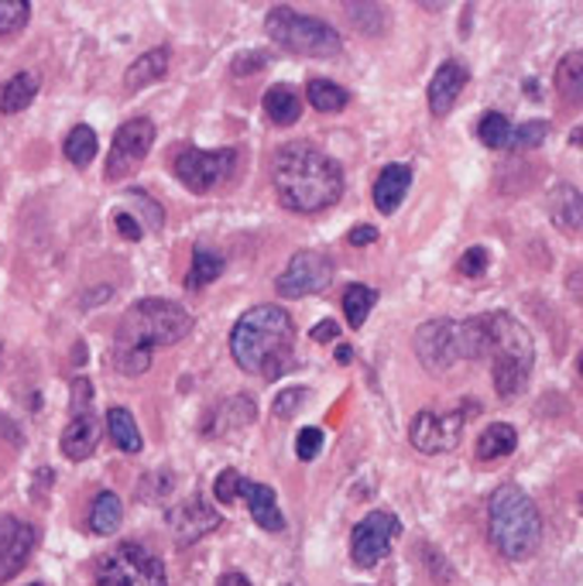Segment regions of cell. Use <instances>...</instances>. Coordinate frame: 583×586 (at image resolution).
I'll use <instances>...</instances> for the list:
<instances>
[{
	"instance_id": "1",
	"label": "cell",
	"mask_w": 583,
	"mask_h": 586,
	"mask_svg": "<svg viewBox=\"0 0 583 586\" xmlns=\"http://www.w3.org/2000/svg\"><path fill=\"white\" fill-rule=\"evenodd\" d=\"M274 196L292 213H323L344 196V169L316 144H285L274 154Z\"/></svg>"
},
{
	"instance_id": "2",
	"label": "cell",
	"mask_w": 583,
	"mask_h": 586,
	"mask_svg": "<svg viewBox=\"0 0 583 586\" xmlns=\"http://www.w3.org/2000/svg\"><path fill=\"white\" fill-rule=\"evenodd\" d=\"M295 323L282 305L248 308L230 333V354L240 370L261 378H279L292 363Z\"/></svg>"
},
{
	"instance_id": "3",
	"label": "cell",
	"mask_w": 583,
	"mask_h": 586,
	"mask_svg": "<svg viewBox=\"0 0 583 586\" xmlns=\"http://www.w3.org/2000/svg\"><path fill=\"white\" fill-rule=\"evenodd\" d=\"M487 535L505 560H532L542 545V514L518 484H501L487 501Z\"/></svg>"
},
{
	"instance_id": "4",
	"label": "cell",
	"mask_w": 583,
	"mask_h": 586,
	"mask_svg": "<svg viewBox=\"0 0 583 586\" xmlns=\"http://www.w3.org/2000/svg\"><path fill=\"white\" fill-rule=\"evenodd\" d=\"M490 329V378L501 398H518L529 384L532 363H536V344L529 329L508 313H487Z\"/></svg>"
},
{
	"instance_id": "5",
	"label": "cell",
	"mask_w": 583,
	"mask_h": 586,
	"mask_svg": "<svg viewBox=\"0 0 583 586\" xmlns=\"http://www.w3.org/2000/svg\"><path fill=\"white\" fill-rule=\"evenodd\" d=\"M193 329V316L179 302L169 299H141L128 308V316L120 319L117 344L120 347H172L179 339H186Z\"/></svg>"
},
{
	"instance_id": "6",
	"label": "cell",
	"mask_w": 583,
	"mask_h": 586,
	"mask_svg": "<svg viewBox=\"0 0 583 586\" xmlns=\"http://www.w3.org/2000/svg\"><path fill=\"white\" fill-rule=\"evenodd\" d=\"M264 31L274 45L310 58H330V55H341L344 48V39L336 35V28H330L323 18L299 14L292 8H271L264 18Z\"/></svg>"
},
{
	"instance_id": "7",
	"label": "cell",
	"mask_w": 583,
	"mask_h": 586,
	"mask_svg": "<svg viewBox=\"0 0 583 586\" xmlns=\"http://www.w3.org/2000/svg\"><path fill=\"white\" fill-rule=\"evenodd\" d=\"M97 586H169L165 563L138 542H120L97 563Z\"/></svg>"
},
{
	"instance_id": "8",
	"label": "cell",
	"mask_w": 583,
	"mask_h": 586,
	"mask_svg": "<svg viewBox=\"0 0 583 586\" xmlns=\"http://www.w3.org/2000/svg\"><path fill=\"white\" fill-rule=\"evenodd\" d=\"M237 169V151L234 148H217V151H203V148H179L172 159L175 178L193 193H213L234 175Z\"/></svg>"
},
{
	"instance_id": "9",
	"label": "cell",
	"mask_w": 583,
	"mask_h": 586,
	"mask_svg": "<svg viewBox=\"0 0 583 586\" xmlns=\"http://www.w3.org/2000/svg\"><path fill=\"white\" fill-rule=\"evenodd\" d=\"M402 535V521L391 511H371L364 521H357V529L350 532V560L360 569L378 566L385 555L391 552V542Z\"/></svg>"
},
{
	"instance_id": "10",
	"label": "cell",
	"mask_w": 583,
	"mask_h": 586,
	"mask_svg": "<svg viewBox=\"0 0 583 586\" xmlns=\"http://www.w3.org/2000/svg\"><path fill=\"white\" fill-rule=\"evenodd\" d=\"M464 425H467V412L456 409V412H433L425 409L412 419L409 425V443L425 453V456H440L460 446V436H464Z\"/></svg>"
},
{
	"instance_id": "11",
	"label": "cell",
	"mask_w": 583,
	"mask_h": 586,
	"mask_svg": "<svg viewBox=\"0 0 583 586\" xmlns=\"http://www.w3.org/2000/svg\"><path fill=\"white\" fill-rule=\"evenodd\" d=\"M151 144H155V123H151L148 117H134L128 123H120L117 134H114V144H110L107 178L110 182L128 178L148 159Z\"/></svg>"
},
{
	"instance_id": "12",
	"label": "cell",
	"mask_w": 583,
	"mask_h": 586,
	"mask_svg": "<svg viewBox=\"0 0 583 586\" xmlns=\"http://www.w3.org/2000/svg\"><path fill=\"white\" fill-rule=\"evenodd\" d=\"M333 282V261L323 251H299L285 271L274 278V292L282 299H305L320 295Z\"/></svg>"
},
{
	"instance_id": "13",
	"label": "cell",
	"mask_w": 583,
	"mask_h": 586,
	"mask_svg": "<svg viewBox=\"0 0 583 586\" xmlns=\"http://www.w3.org/2000/svg\"><path fill=\"white\" fill-rule=\"evenodd\" d=\"M415 357L419 363L429 370V375H446L450 367H456L460 360V333L453 319H429L415 329Z\"/></svg>"
},
{
	"instance_id": "14",
	"label": "cell",
	"mask_w": 583,
	"mask_h": 586,
	"mask_svg": "<svg viewBox=\"0 0 583 586\" xmlns=\"http://www.w3.org/2000/svg\"><path fill=\"white\" fill-rule=\"evenodd\" d=\"M220 529V514L213 511L199 493L196 498H186L182 504H175L169 511V532L179 545H193L199 539H206L209 532Z\"/></svg>"
},
{
	"instance_id": "15",
	"label": "cell",
	"mask_w": 583,
	"mask_h": 586,
	"mask_svg": "<svg viewBox=\"0 0 583 586\" xmlns=\"http://www.w3.org/2000/svg\"><path fill=\"white\" fill-rule=\"evenodd\" d=\"M35 539L39 535L28 521L11 518V514L0 518V583L11 579L28 563V555L35 549Z\"/></svg>"
},
{
	"instance_id": "16",
	"label": "cell",
	"mask_w": 583,
	"mask_h": 586,
	"mask_svg": "<svg viewBox=\"0 0 583 586\" xmlns=\"http://www.w3.org/2000/svg\"><path fill=\"white\" fill-rule=\"evenodd\" d=\"M255 412H258V409H255L251 398H244V394L227 398V401H220V405H213V409L206 412L199 432H203L206 440H220V436H227V432H234V428L251 425V422H255Z\"/></svg>"
},
{
	"instance_id": "17",
	"label": "cell",
	"mask_w": 583,
	"mask_h": 586,
	"mask_svg": "<svg viewBox=\"0 0 583 586\" xmlns=\"http://www.w3.org/2000/svg\"><path fill=\"white\" fill-rule=\"evenodd\" d=\"M467 69L460 66V62H443V66L436 69L433 83H429V110H433V117H446L453 110V104L460 100V93H464L467 86Z\"/></svg>"
},
{
	"instance_id": "18",
	"label": "cell",
	"mask_w": 583,
	"mask_h": 586,
	"mask_svg": "<svg viewBox=\"0 0 583 586\" xmlns=\"http://www.w3.org/2000/svg\"><path fill=\"white\" fill-rule=\"evenodd\" d=\"M100 443V422L94 412H86V415H73V422L63 428V440H58V449H63L66 459L79 463V459H89L94 456Z\"/></svg>"
},
{
	"instance_id": "19",
	"label": "cell",
	"mask_w": 583,
	"mask_h": 586,
	"mask_svg": "<svg viewBox=\"0 0 583 586\" xmlns=\"http://www.w3.org/2000/svg\"><path fill=\"white\" fill-rule=\"evenodd\" d=\"M409 185H412V165H406V162L385 165L381 175L375 178V206H378V213L391 216L398 206H402Z\"/></svg>"
},
{
	"instance_id": "20",
	"label": "cell",
	"mask_w": 583,
	"mask_h": 586,
	"mask_svg": "<svg viewBox=\"0 0 583 586\" xmlns=\"http://www.w3.org/2000/svg\"><path fill=\"white\" fill-rule=\"evenodd\" d=\"M549 216L563 234H583V193L570 182H560L549 193Z\"/></svg>"
},
{
	"instance_id": "21",
	"label": "cell",
	"mask_w": 583,
	"mask_h": 586,
	"mask_svg": "<svg viewBox=\"0 0 583 586\" xmlns=\"http://www.w3.org/2000/svg\"><path fill=\"white\" fill-rule=\"evenodd\" d=\"M244 501H248V511L255 518V524H261L264 532H282L285 529V514L279 508V498L268 484H244Z\"/></svg>"
},
{
	"instance_id": "22",
	"label": "cell",
	"mask_w": 583,
	"mask_h": 586,
	"mask_svg": "<svg viewBox=\"0 0 583 586\" xmlns=\"http://www.w3.org/2000/svg\"><path fill=\"white\" fill-rule=\"evenodd\" d=\"M169 62H172V52L169 48H151L144 55H138L128 73H125V89L128 93H138L141 86H151V83H159L165 73H169Z\"/></svg>"
},
{
	"instance_id": "23",
	"label": "cell",
	"mask_w": 583,
	"mask_h": 586,
	"mask_svg": "<svg viewBox=\"0 0 583 586\" xmlns=\"http://www.w3.org/2000/svg\"><path fill=\"white\" fill-rule=\"evenodd\" d=\"M264 113L271 123H279V128H292V123L302 117V100H299V93L285 83L279 86H271L264 93Z\"/></svg>"
},
{
	"instance_id": "24",
	"label": "cell",
	"mask_w": 583,
	"mask_h": 586,
	"mask_svg": "<svg viewBox=\"0 0 583 586\" xmlns=\"http://www.w3.org/2000/svg\"><path fill=\"white\" fill-rule=\"evenodd\" d=\"M557 93L563 97V104H570V107L583 104V48L560 58V66H557Z\"/></svg>"
},
{
	"instance_id": "25",
	"label": "cell",
	"mask_w": 583,
	"mask_h": 586,
	"mask_svg": "<svg viewBox=\"0 0 583 586\" xmlns=\"http://www.w3.org/2000/svg\"><path fill=\"white\" fill-rule=\"evenodd\" d=\"M518 446V432L508 425V422H495V425H487L481 432V440H477V459L481 463H490V459H501V456H511Z\"/></svg>"
},
{
	"instance_id": "26",
	"label": "cell",
	"mask_w": 583,
	"mask_h": 586,
	"mask_svg": "<svg viewBox=\"0 0 583 586\" xmlns=\"http://www.w3.org/2000/svg\"><path fill=\"white\" fill-rule=\"evenodd\" d=\"M35 97H39V76L35 73H18L4 83V89H0V110L21 113V110L32 107Z\"/></svg>"
},
{
	"instance_id": "27",
	"label": "cell",
	"mask_w": 583,
	"mask_h": 586,
	"mask_svg": "<svg viewBox=\"0 0 583 586\" xmlns=\"http://www.w3.org/2000/svg\"><path fill=\"white\" fill-rule=\"evenodd\" d=\"M120 518H125V504L114 490H100L94 498V508H89V532L97 535H114L120 529Z\"/></svg>"
},
{
	"instance_id": "28",
	"label": "cell",
	"mask_w": 583,
	"mask_h": 586,
	"mask_svg": "<svg viewBox=\"0 0 583 586\" xmlns=\"http://www.w3.org/2000/svg\"><path fill=\"white\" fill-rule=\"evenodd\" d=\"M107 428H110V440L117 449H125V453H141L144 440H141V432H138V422L128 409H120L114 405L107 412Z\"/></svg>"
},
{
	"instance_id": "29",
	"label": "cell",
	"mask_w": 583,
	"mask_h": 586,
	"mask_svg": "<svg viewBox=\"0 0 583 586\" xmlns=\"http://www.w3.org/2000/svg\"><path fill=\"white\" fill-rule=\"evenodd\" d=\"M305 97H310V107L320 113H341L350 104V93L336 86L333 79H310L305 83Z\"/></svg>"
},
{
	"instance_id": "30",
	"label": "cell",
	"mask_w": 583,
	"mask_h": 586,
	"mask_svg": "<svg viewBox=\"0 0 583 586\" xmlns=\"http://www.w3.org/2000/svg\"><path fill=\"white\" fill-rule=\"evenodd\" d=\"M220 274H224V258L217 251H209V247H196V251H193V268H190V278H186V289L199 292V289L217 282Z\"/></svg>"
},
{
	"instance_id": "31",
	"label": "cell",
	"mask_w": 583,
	"mask_h": 586,
	"mask_svg": "<svg viewBox=\"0 0 583 586\" xmlns=\"http://www.w3.org/2000/svg\"><path fill=\"white\" fill-rule=\"evenodd\" d=\"M63 151H66V159H69L76 169H86L89 162L97 159V134H94V128H86V123H76V128L69 131V138H66V144H63Z\"/></svg>"
},
{
	"instance_id": "32",
	"label": "cell",
	"mask_w": 583,
	"mask_h": 586,
	"mask_svg": "<svg viewBox=\"0 0 583 586\" xmlns=\"http://www.w3.org/2000/svg\"><path fill=\"white\" fill-rule=\"evenodd\" d=\"M375 302H378V292H375V289H367V285H347V289H344V313H347L350 329H360V326L367 323Z\"/></svg>"
},
{
	"instance_id": "33",
	"label": "cell",
	"mask_w": 583,
	"mask_h": 586,
	"mask_svg": "<svg viewBox=\"0 0 583 586\" xmlns=\"http://www.w3.org/2000/svg\"><path fill=\"white\" fill-rule=\"evenodd\" d=\"M511 120L505 117V113H498V110H490V113H484L481 117V123H477V138L487 144V148H508L511 144Z\"/></svg>"
},
{
	"instance_id": "34",
	"label": "cell",
	"mask_w": 583,
	"mask_h": 586,
	"mask_svg": "<svg viewBox=\"0 0 583 586\" xmlns=\"http://www.w3.org/2000/svg\"><path fill=\"white\" fill-rule=\"evenodd\" d=\"M175 490V474L172 470H151L138 480V501H148V504H159L162 498Z\"/></svg>"
},
{
	"instance_id": "35",
	"label": "cell",
	"mask_w": 583,
	"mask_h": 586,
	"mask_svg": "<svg viewBox=\"0 0 583 586\" xmlns=\"http://www.w3.org/2000/svg\"><path fill=\"white\" fill-rule=\"evenodd\" d=\"M151 354L155 350H144V347H114V370L117 375H128V378H138L151 367Z\"/></svg>"
},
{
	"instance_id": "36",
	"label": "cell",
	"mask_w": 583,
	"mask_h": 586,
	"mask_svg": "<svg viewBox=\"0 0 583 586\" xmlns=\"http://www.w3.org/2000/svg\"><path fill=\"white\" fill-rule=\"evenodd\" d=\"M28 18H32V8H28L24 0H0V39L21 31Z\"/></svg>"
},
{
	"instance_id": "37",
	"label": "cell",
	"mask_w": 583,
	"mask_h": 586,
	"mask_svg": "<svg viewBox=\"0 0 583 586\" xmlns=\"http://www.w3.org/2000/svg\"><path fill=\"white\" fill-rule=\"evenodd\" d=\"M546 138H549V123H546V120H529V123H521V128L511 131V144H508V148H515V151H532V148H539Z\"/></svg>"
},
{
	"instance_id": "38",
	"label": "cell",
	"mask_w": 583,
	"mask_h": 586,
	"mask_svg": "<svg viewBox=\"0 0 583 586\" xmlns=\"http://www.w3.org/2000/svg\"><path fill=\"white\" fill-rule=\"evenodd\" d=\"M347 14L360 31H367V35H378L385 28V11L378 4H347Z\"/></svg>"
},
{
	"instance_id": "39",
	"label": "cell",
	"mask_w": 583,
	"mask_h": 586,
	"mask_svg": "<svg viewBox=\"0 0 583 586\" xmlns=\"http://www.w3.org/2000/svg\"><path fill=\"white\" fill-rule=\"evenodd\" d=\"M244 480L234 467H227L220 477H217V484H213V493H217V501H224V504H237L240 498H244Z\"/></svg>"
},
{
	"instance_id": "40",
	"label": "cell",
	"mask_w": 583,
	"mask_h": 586,
	"mask_svg": "<svg viewBox=\"0 0 583 586\" xmlns=\"http://www.w3.org/2000/svg\"><path fill=\"white\" fill-rule=\"evenodd\" d=\"M128 199L141 209V216L148 220V227H151V230H162V224H165V209H162L155 199H151L144 189H128Z\"/></svg>"
},
{
	"instance_id": "41",
	"label": "cell",
	"mask_w": 583,
	"mask_h": 586,
	"mask_svg": "<svg viewBox=\"0 0 583 586\" xmlns=\"http://www.w3.org/2000/svg\"><path fill=\"white\" fill-rule=\"evenodd\" d=\"M487 264H490V258H487V247H467V254L456 261V271L464 274V278H481L484 271H487Z\"/></svg>"
},
{
	"instance_id": "42",
	"label": "cell",
	"mask_w": 583,
	"mask_h": 586,
	"mask_svg": "<svg viewBox=\"0 0 583 586\" xmlns=\"http://www.w3.org/2000/svg\"><path fill=\"white\" fill-rule=\"evenodd\" d=\"M323 449V428H302L299 440H295V456L302 463H313Z\"/></svg>"
},
{
	"instance_id": "43",
	"label": "cell",
	"mask_w": 583,
	"mask_h": 586,
	"mask_svg": "<svg viewBox=\"0 0 583 586\" xmlns=\"http://www.w3.org/2000/svg\"><path fill=\"white\" fill-rule=\"evenodd\" d=\"M305 398H310V388H285L279 398H274V415H279V419H292L302 409Z\"/></svg>"
},
{
	"instance_id": "44",
	"label": "cell",
	"mask_w": 583,
	"mask_h": 586,
	"mask_svg": "<svg viewBox=\"0 0 583 586\" xmlns=\"http://www.w3.org/2000/svg\"><path fill=\"white\" fill-rule=\"evenodd\" d=\"M268 66V55L264 52H244L237 62H234V76H248V73H258Z\"/></svg>"
},
{
	"instance_id": "45",
	"label": "cell",
	"mask_w": 583,
	"mask_h": 586,
	"mask_svg": "<svg viewBox=\"0 0 583 586\" xmlns=\"http://www.w3.org/2000/svg\"><path fill=\"white\" fill-rule=\"evenodd\" d=\"M114 224H117V230H120V237H128V240H141V224L134 220V216L131 213H117L114 216Z\"/></svg>"
},
{
	"instance_id": "46",
	"label": "cell",
	"mask_w": 583,
	"mask_h": 586,
	"mask_svg": "<svg viewBox=\"0 0 583 586\" xmlns=\"http://www.w3.org/2000/svg\"><path fill=\"white\" fill-rule=\"evenodd\" d=\"M89 398H94V388H89V381H76V384H73V412H76V415H86V412H89V409H86Z\"/></svg>"
},
{
	"instance_id": "47",
	"label": "cell",
	"mask_w": 583,
	"mask_h": 586,
	"mask_svg": "<svg viewBox=\"0 0 583 586\" xmlns=\"http://www.w3.org/2000/svg\"><path fill=\"white\" fill-rule=\"evenodd\" d=\"M375 240H378V227H367V224H360V227H354L347 234L350 247H367V243H375Z\"/></svg>"
},
{
	"instance_id": "48",
	"label": "cell",
	"mask_w": 583,
	"mask_h": 586,
	"mask_svg": "<svg viewBox=\"0 0 583 586\" xmlns=\"http://www.w3.org/2000/svg\"><path fill=\"white\" fill-rule=\"evenodd\" d=\"M336 336H341V326H336L333 319H323V323H316V329H313L316 344H333Z\"/></svg>"
},
{
	"instance_id": "49",
	"label": "cell",
	"mask_w": 583,
	"mask_h": 586,
	"mask_svg": "<svg viewBox=\"0 0 583 586\" xmlns=\"http://www.w3.org/2000/svg\"><path fill=\"white\" fill-rule=\"evenodd\" d=\"M217 586H251V583H248V576H244V573H224Z\"/></svg>"
},
{
	"instance_id": "50",
	"label": "cell",
	"mask_w": 583,
	"mask_h": 586,
	"mask_svg": "<svg viewBox=\"0 0 583 586\" xmlns=\"http://www.w3.org/2000/svg\"><path fill=\"white\" fill-rule=\"evenodd\" d=\"M336 360H341V363H350V360H354V350H350V347H336Z\"/></svg>"
},
{
	"instance_id": "51",
	"label": "cell",
	"mask_w": 583,
	"mask_h": 586,
	"mask_svg": "<svg viewBox=\"0 0 583 586\" xmlns=\"http://www.w3.org/2000/svg\"><path fill=\"white\" fill-rule=\"evenodd\" d=\"M570 144H576V148L583 144V128H576V131L570 134Z\"/></svg>"
},
{
	"instance_id": "52",
	"label": "cell",
	"mask_w": 583,
	"mask_h": 586,
	"mask_svg": "<svg viewBox=\"0 0 583 586\" xmlns=\"http://www.w3.org/2000/svg\"><path fill=\"white\" fill-rule=\"evenodd\" d=\"M0 367H4V344H0Z\"/></svg>"
},
{
	"instance_id": "53",
	"label": "cell",
	"mask_w": 583,
	"mask_h": 586,
	"mask_svg": "<svg viewBox=\"0 0 583 586\" xmlns=\"http://www.w3.org/2000/svg\"><path fill=\"white\" fill-rule=\"evenodd\" d=\"M580 381H583V354H580Z\"/></svg>"
},
{
	"instance_id": "54",
	"label": "cell",
	"mask_w": 583,
	"mask_h": 586,
	"mask_svg": "<svg viewBox=\"0 0 583 586\" xmlns=\"http://www.w3.org/2000/svg\"><path fill=\"white\" fill-rule=\"evenodd\" d=\"M28 586H42V583H28Z\"/></svg>"
}]
</instances>
